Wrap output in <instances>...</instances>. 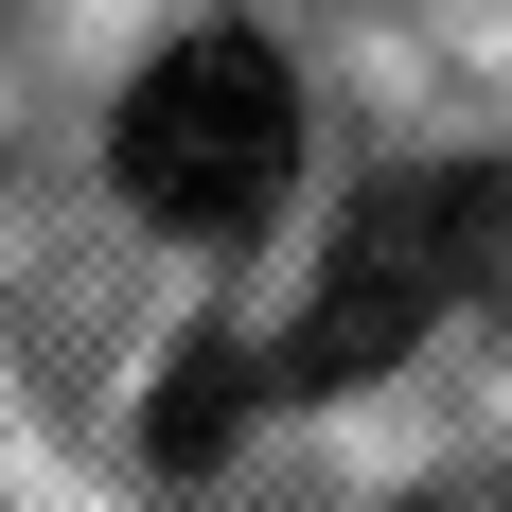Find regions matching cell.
Listing matches in <instances>:
<instances>
[{
	"label": "cell",
	"mask_w": 512,
	"mask_h": 512,
	"mask_svg": "<svg viewBox=\"0 0 512 512\" xmlns=\"http://www.w3.org/2000/svg\"><path fill=\"white\" fill-rule=\"evenodd\" d=\"M495 283H512V177H495V159H424V177H371L265 389H371L389 354H424V336H442L460 301H495Z\"/></svg>",
	"instance_id": "cell-1"
},
{
	"label": "cell",
	"mask_w": 512,
	"mask_h": 512,
	"mask_svg": "<svg viewBox=\"0 0 512 512\" xmlns=\"http://www.w3.org/2000/svg\"><path fill=\"white\" fill-rule=\"evenodd\" d=\"M106 177H124V212L195 230V248L265 230V212H283V177H301V89H283V53L230 36V18H195V36H177L142 89H124Z\"/></svg>",
	"instance_id": "cell-2"
},
{
	"label": "cell",
	"mask_w": 512,
	"mask_h": 512,
	"mask_svg": "<svg viewBox=\"0 0 512 512\" xmlns=\"http://www.w3.org/2000/svg\"><path fill=\"white\" fill-rule=\"evenodd\" d=\"M248 389H265V371L230 354V336H195V354H177V389H159V424H142V442H159V460H177V477H195L212 442L248 424Z\"/></svg>",
	"instance_id": "cell-3"
}]
</instances>
